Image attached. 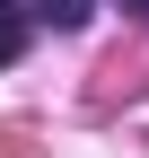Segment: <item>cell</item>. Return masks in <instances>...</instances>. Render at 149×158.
Wrapping results in <instances>:
<instances>
[{"instance_id": "6da1fadb", "label": "cell", "mask_w": 149, "mask_h": 158, "mask_svg": "<svg viewBox=\"0 0 149 158\" xmlns=\"http://www.w3.org/2000/svg\"><path fill=\"white\" fill-rule=\"evenodd\" d=\"M18 9H26L35 27H62V35H70V27H88V0H18Z\"/></svg>"}, {"instance_id": "7a4b0ae2", "label": "cell", "mask_w": 149, "mask_h": 158, "mask_svg": "<svg viewBox=\"0 0 149 158\" xmlns=\"http://www.w3.org/2000/svg\"><path fill=\"white\" fill-rule=\"evenodd\" d=\"M26 35H35V18L18 9V0H0V70H9L18 53H26Z\"/></svg>"}, {"instance_id": "3957f363", "label": "cell", "mask_w": 149, "mask_h": 158, "mask_svg": "<svg viewBox=\"0 0 149 158\" xmlns=\"http://www.w3.org/2000/svg\"><path fill=\"white\" fill-rule=\"evenodd\" d=\"M114 9H132V18H149V0H114Z\"/></svg>"}]
</instances>
